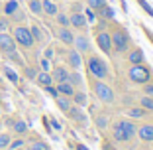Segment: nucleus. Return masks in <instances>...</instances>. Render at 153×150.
I'll return each mask as SVG.
<instances>
[{
	"mask_svg": "<svg viewBox=\"0 0 153 150\" xmlns=\"http://www.w3.org/2000/svg\"><path fill=\"white\" fill-rule=\"evenodd\" d=\"M12 38L20 47H24V50H30V47H33V44H36L33 38H32L30 28H26V26H16L14 32H12Z\"/></svg>",
	"mask_w": 153,
	"mask_h": 150,
	"instance_id": "f257e3e1",
	"label": "nucleus"
},
{
	"mask_svg": "<svg viewBox=\"0 0 153 150\" xmlns=\"http://www.w3.org/2000/svg\"><path fill=\"white\" fill-rule=\"evenodd\" d=\"M149 77H151V71L149 67H145L143 63H131L130 69V79L135 83H147Z\"/></svg>",
	"mask_w": 153,
	"mask_h": 150,
	"instance_id": "f03ea898",
	"label": "nucleus"
},
{
	"mask_svg": "<svg viewBox=\"0 0 153 150\" xmlns=\"http://www.w3.org/2000/svg\"><path fill=\"white\" fill-rule=\"evenodd\" d=\"M94 93H96V97H98L100 101H104V103H112V101H114V91L106 85V83H102V81L94 83Z\"/></svg>",
	"mask_w": 153,
	"mask_h": 150,
	"instance_id": "7ed1b4c3",
	"label": "nucleus"
},
{
	"mask_svg": "<svg viewBox=\"0 0 153 150\" xmlns=\"http://www.w3.org/2000/svg\"><path fill=\"white\" fill-rule=\"evenodd\" d=\"M88 71L92 73L96 79H104V77H106V73H108V71H106V65H104L98 57H90L88 59Z\"/></svg>",
	"mask_w": 153,
	"mask_h": 150,
	"instance_id": "20e7f679",
	"label": "nucleus"
},
{
	"mask_svg": "<svg viewBox=\"0 0 153 150\" xmlns=\"http://www.w3.org/2000/svg\"><path fill=\"white\" fill-rule=\"evenodd\" d=\"M112 47L116 51H126L128 50V46H130V40H128V34L126 32H116V34H112Z\"/></svg>",
	"mask_w": 153,
	"mask_h": 150,
	"instance_id": "39448f33",
	"label": "nucleus"
},
{
	"mask_svg": "<svg viewBox=\"0 0 153 150\" xmlns=\"http://www.w3.org/2000/svg\"><path fill=\"white\" fill-rule=\"evenodd\" d=\"M12 50H16V41H14V38H12V34H8V32H0V51H12Z\"/></svg>",
	"mask_w": 153,
	"mask_h": 150,
	"instance_id": "423d86ee",
	"label": "nucleus"
},
{
	"mask_svg": "<svg viewBox=\"0 0 153 150\" xmlns=\"http://www.w3.org/2000/svg\"><path fill=\"white\" fill-rule=\"evenodd\" d=\"M96 44H98V47L104 51V54H108V51L112 50V38H110V34H106V32H100L98 36H96Z\"/></svg>",
	"mask_w": 153,
	"mask_h": 150,
	"instance_id": "0eeeda50",
	"label": "nucleus"
},
{
	"mask_svg": "<svg viewBox=\"0 0 153 150\" xmlns=\"http://www.w3.org/2000/svg\"><path fill=\"white\" fill-rule=\"evenodd\" d=\"M69 20H71V26L73 28H81V30L86 26V22H88V20H86V16L82 12H71Z\"/></svg>",
	"mask_w": 153,
	"mask_h": 150,
	"instance_id": "6e6552de",
	"label": "nucleus"
},
{
	"mask_svg": "<svg viewBox=\"0 0 153 150\" xmlns=\"http://www.w3.org/2000/svg\"><path fill=\"white\" fill-rule=\"evenodd\" d=\"M57 38L63 41V44H67V46H71L73 41H75V36H73L71 28H63V26H59V30H57Z\"/></svg>",
	"mask_w": 153,
	"mask_h": 150,
	"instance_id": "1a4fd4ad",
	"label": "nucleus"
},
{
	"mask_svg": "<svg viewBox=\"0 0 153 150\" xmlns=\"http://www.w3.org/2000/svg\"><path fill=\"white\" fill-rule=\"evenodd\" d=\"M135 134L145 142H153V124H143L141 128H137Z\"/></svg>",
	"mask_w": 153,
	"mask_h": 150,
	"instance_id": "9d476101",
	"label": "nucleus"
},
{
	"mask_svg": "<svg viewBox=\"0 0 153 150\" xmlns=\"http://www.w3.org/2000/svg\"><path fill=\"white\" fill-rule=\"evenodd\" d=\"M41 10H43V14H47V16H55V14L59 12V6L55 0H41Z\"/></svg>",
	"mask_w": 153,
	"mask_h": 150,
	"instance_id": "9b49d317",
	"label": "nucleus"
},
{
	"mask_svg": "<svg viewBox=\"0 0 153 150\" xmlns=\"http://www.w3.org/2000/svg\"><path fill=\"white\" fill-rule=\"evenodd\" d=\"M51 77H53V81H57V83L67 81V79H69V69H65V67H55L53 71H51Z\"/></svg>",
	"mask_w": 153,
	"mask_h": 150,
	"instance_id": "f8f14e48",
	"label": "nucleus"
},
{
	"mask_svg": "<svg viewBox=\"0 0 153 150\" xmlns=\"http://www.w3.org/2000/svg\"><path fill=\"white\" fill-rule=\"evenodd\" d=\"M76 46V51H88L90 50V44H88V38L86 36H75V41H73Z\"/></svg>",
	"mask_w": 153,
	"mask_h": 150,
	"instance_id": "ddd939ff",
	"label": "nucleus"
},
{
	"mask_svg": "<svg viewBox=\"0 0 153 150\" xmlns=\"http://www.w3.org/2000/svg\"><path fill=\"white\" fill-rule=\"evenodd\" d=\"M67 61H69V65H71L73 69H79V67H81V63H82V59H81V51L73 50L71 54L67 55Z\"/></svg>",
	"mask_w": 153,
	"mask_h": 150,
	"instance_id": "4468645a",
	"label": "nucleus"
},
{
	"mask_svg": "<svg viewBox=\"0 0 153 150\" xmlns=\"http://www.w3.org/2000/svg\"><path fill=\"white\" fill-rule=\"evenodd\" d=\"M112 136L116 138L118 142H126V140H130V138H128V134L126 132H124V128H122V124H120V121H118V123H114V128H112Z\"/></svg>",
	"mask_w": 153,
	"mask_h": 150,
	"instance_id": "2eb2a0df",
	"label": "nucleus"
},
{
	"mask_svg": "<svg viewBox=\"0 0 153 150\" xmlns=\"http://www.w3.org/2000/svg\"><path fill=\"white\" fill-rule=\"evenodd\" d=\"M57 91H59V95L73 97V93H75V87H73L69 81H61V83H57Z\"/></svg>",
	"mask_w": 153,
	"mask_h": 150,
	"instance_id": "dca6fc26",
	"label": "nucleus"
},
{
	"mask_svg": "<svg viewBox=\"0 0 153 150\" xmlns=\"http://www.w3.org/2000/svg\"><path fill=\"white\" fill-rule=\"evenodd\" d=\"M18 8H20L18 0H6V4L2 6V12H4V16H8V18H10V16H12Z\"/></svg>",
	"mask_w": 153,
	"mask_h": 150,
	"instance_id": "f3484780",
	"label": "nucleus"
},
{
	"mask_svg": "<svg viewBox=\"0 0 153 150\" xmlns=\"http://www.w3.org/2000/svg\"><path fill=\"white\" fill-rule=\"evenodd\" d=\"M36 81L39 83L41 87H47V85H51V83H53V77H51L49 71H39L36 75Z\"/></svg>",
	"mask_w": 153,
	"mask_h": 150,
	"instance_id": "a211bd4d",
	"label": "nucleus"
},
{
	"mask_svg": "<svg viewBox=\"0 0 153 150\" xmlns=\"http://www.w3.org/2000/svg\"><path fill=\"white\" fill-rule=\"evenodd\" d=\"M120 124H122V128H124V132L128 134V138H131L135 132H137L135 124H134V123H130V121H120Z\"/></svg>",
	"mask_w": 153,
	"mask_h": 150,
	"instance_id": "6ab92c4d",
	"label": "nucleus"
},
{
	"mask_svg": "<svg viewBox=\"0 0 153 150\" xmlns=\"http://www.w3.org/2000/svg\"><path fill=\"white\" fill-rule=\"evenodd\" d=\"M69 115H71V118L73 121H79V123H82V121H85V115H82V111L79 109V107H69V111H67Z\"/></svg>",
	"mask_w": 153,
	"mask_h": 150,
	"instance_id": "aec40b11",
	"label": "nucleus"
},
{
	"mask_svg": "<svg viewBox=\"0 0 153 150\" xmlns=\"http://www.w3.org/2000/svg\"><path fill=\"white\" fill-rule=\"evenodd\" d=\"M55 101H57V107H59L61 111H65V113H67V111H69V107H71V97L59 95V97H57Z\"/></svg>",
	"mask_w": 153,
	"mask_h": 150,
	"instance_id": "412c9836",
	"label": "nucleus"
},
{
	"mask_svg": "<svg viewBox=\"0 0 153 150\" xmlns=\"http://www.w3.org/2000/svg\"><path fill=\"white\" fill-rule=\"evenodd\" d=\"M27 8L32 14H43L41 10V0H27Z\"/></svg>",
	"mask_w": 153,
	"mask_h": 150,
	"instance_id": "4be33fe9",
	"label": "nucleus"
},
{
	"mask_svg": "<svg viewBox=\"0 0 153 150\" xmlns=\"http://www.w3.org/2000/svg\"><path fill=\"white\" fill-rule=\"evenodd\" d=\"M55 20H57V24H59V26H63V28H69V26H71V20H69V16H67V14L57 12V14H55Z\"/></svg>",
	"mask_w": 153,
	"mask_h": 150,
	"instance_id": "5701e85b",
	"label": "nucleus"
},
{
	"mask_svg": "<svg viewBox=\"0 0 153 150\" xmlns=\"http://www.w3.org/2000/svg\"><path fill=\"white\" fill-rule=\"evenodd\" d=\"M71 99L75 101L76 107H82V105H86V95H85V93H73Z\"/></svg>",
	"mask_w": 153,
	"mask_h": 150,
	"instance_id": "b1692460",
	"label": "nucleus"
},
{
	"mask_svg": "<svg viewBox=\"0 0 153 150\" xmlns=\"http://www.w3.org/2000/svg\"><path fill=\"white\" fill-rule=\"evenodd\" d=\"M104 4H106V0H86V6L90 10H100Z\"/></svg>",
	"mask_w": 153,
	"mask_h": 150,
	"instance_id": "393cba45",
	"label": "nucleus"
},
{
	"mask_svg": "<svg viewBox=\"0 0 153 150\" xmlns=\"http://www.w3.org/2000/svg\"><path fill=\"white\" fill-rule=\"evenodd\" d=\"M30 32H32L33 41H41V40H43V32L39 30V26H32V28H30Z\"/></svg>",
	"mask_w": 153,
	"mask_h": 150,
	"instance_id": "a878e982",
	"label": "nucleus"
},
{
	"mask_svg": "<svg viewBox=\"0 0 153 150\" xmlns=\"http://www.w3.org/2000/svg\"><path fill=\"white\" fill-rule=\"evenodd\" d=\"M130 61L131 63H141L143 61V54H141V50H135L130 54Z\"/></svg>",
	"mask_w": 153,
	"mask_h": 150,
	"instance_id": "bb28decb",
	"label": "nucleus"
},
{
	"mask_svg": "<svg viewBox=\"0 0 153 150\" xmlns=\"http://www.w3.org/2000/svg\"><path fill=\"white\" fill-rule=\"evenodd\" d=\"M67 81L71 83L73 87H75V85H81V83H82V77H81L76 71H73V73H69V79H67Z\"/></svg>",
	"mask_w": 153,
	"mask_h": 150,
	"instance_id": "cd10ccee",
	"label": "nucleus"
},
{
	"mask_svg": "<svg viewBox=\"0 0 153 150\" xmlns=\"http://www.w3.org/2000/svg\"><path fill=\"white\" fill-rule=\"evenodd\" d=\"M140 103H141V107H143L145 111H153V97H147V95H145Z\"/></svg>",
	"mask_w": 153,
	"mask_h": 150,
	"instance_id": "c85d7f7f",
	"label": "nucleus"
},
{
	"mask_svg": "<svg viewBox=\"0 0 153 150\" xmlns=\"http://www.w3.org/2000/svg\"><path fill=\"white\" fill-rule=\"evenodd\" d=\"M100 12H102V18H106V20H112L114 18V10L110 8V6H106V4L100 8Z\"/></svg>",
	"mask_w": 153,
	"mask_h": 150,
	"instance_id": "c756f323",
	"label": "nucleus"
},
{
	"mask_svg": "<svg viewBox=\"0 0 153 150\" xmlns=\"http://www.w3.org/2000/svg\"><path fill=\"white\" fill-rule=\"evenodd\" d=\"M14 130L18 132V134H24V132L27 130V127H26L24 121H16V123H14Z\"/></svg>",
	"mask_w": 153,
	"mask_h": 150,
	"instance_id": "7c9ffc66",
	"label": "nucleus"
},
{
	"mask_svg": "<svg viewBox=\"0 0 153 150\" xmlns=\"http://www.w3.org/2000/svg\"><path fill=\"white\" fill-rule=\"evenodd\" d=\"M10 140H12V138H10V134L2 132V134H0V148H2V150H4V148H8Z\"/></svg>",
	"mask_w": 153,
	"mask_h": 150,
	"instance_id": "2f4dec72",
	"label": "nucleus"
},
{
	"mask_svg": "<svg viewBox=\"0 0 153 150\" xmlns=\"http://www.w3.org/2000/svg\"><path fill=\"white\" fill-rule=\"evenodd\" d=\"M22 146H24V138H16V140H10L8 150H18V148H22Z\"/></svg>",
	"mask_w": 153,
	"mask_h": 150,
	"instance_id": "473e14b6",
	"label": "nucleus"
},
{
	"mask_svg": "<svg viewBox=\"0 0 153 150\" xmlns=\"http://www.w3.org/2000/svg\"><path fill=\"white\" fill-rule=\"evenodd\" d=\"M130 117H134V118L145 117V109H143V107H141V109H131V111H130Z\"/></svg>",
	"mask_w": 153,
	"mask_h": 150,
	"instance_id": "72a5a7b5",
	"label": "nucleus"
},
{
	"mask_svg": "<svg viewBox=\"0 0 153 150\" xmlns=\"http://www.w3.org/2000/svg\"><path fill=\"white\" fill-rule=\"evenodd\" d=\"M30 150H49V146L45 144V142L37 140V142H33V144H32V148H30Z\"/></svg>",
	"mask_w": 153,
	"mask_h": 150,
	"instance_id": "f704fd0d",
	"label": "nucleus"
},
{
	"mask_svg": "<svg viewBox=\"0 0 153 150\" xmlns=\"http://www.w3.org/2000/svg\"><path fill=\"white\" fill-rule=\"evenodd\" d=\"M137 2H140V6H141V8H143L145 12L149 14V16H151V18H153V8H151V6H149L147 2H145V0H137Z\"/></svg>",
	"mask_w": 153,
	"mask_h": 150,
	"instance_id": "c9c22d12",
	"label": "nucleus"
},
{
	"mask_svg": "<svg viewBox=\"0 0 153 150\" xmlns=\"http://www.w3.org/2000/svg\"><path fill=\"white\" fill-rule=\"evenodd\" d=\"M10 18H12L14 22H16V20H18V22H22V20H24V12H22V10L18 8V10H16V12L12 14V16H10Z\"/></svg>",
	"mask_w": 153,
	"mask_h": 150,
	"instance_id": "e433bc0d",
	"label": "nucleus"
},
{
	"mask_svg": "<svg viewBox=\"0 0 153 150\" xmlns=\"http://www.w3.org/2000/svg\"><path fill=\"white\" fill-rule=\"evenodd\" d=\"M8 28H10V22L6 18H0V32H8Z\"/></svg>",
	"mask_w": 153,
	"mask_h": 150,
	"instance_id": "4c0bfd02",
	"label": "nucleus"
},
{
	"mask_svg": "<svg viewBox=\"0 0 153 150\" xmlns=\"http://www.w3.org/2000/svg\"><path fill=\"white\" fill-rule=\"evenodd\" d=\"M45 91L49 93V95H53L55 99L59 97V91H57V87H53V85H47V87H45Z\"/></svg>",
	"mask_w": 153,
	"mask_h": 150,
	"instance_id": "58836bf2",
	"label": "nucleus"
},
{
	"mask_svg": "<svg viewBox=\"0 0 153 150\" xmlns=\"http://www.w3.org/2000/svg\"><path fill=\"white\" fill-rule=\"evenodd\" d=\"M4 71H6V75H8V79H10V81H14V83L18 81V75H16V73H14L12 69H8V67H6Z\"/></svg>",
	"mask_w": 153,
	"mask_h": 150,
	"instance_id": "ea45409f",
	"label": "nucleus"
},
{
	"mask_svg": "<svg viewBox=\"0 0 153 150\" xmlns=\"http://www.w3.org/2000/svg\"><path fill=\"white\" fill-rule=\"evenodd\" d=\"M85 16H86V20H94V10H90V8H86V12H85Z\"/></svg>",
	"mask_w": 153,
	"mask_h": 150,
	"instance_id": "a19ab883",
	"label": "nucleus"
},
{
	"mask_svg": "<svg viewBox=\"0 0 153 150\" xmlns=\"http://www.w3.org/2000/svg\"><path fill=\"white\" fill-rule=\"evenodd\" d=\"M41 69H43V71H49V59L47 57L41 59Z\"/></svg>",
	"mask_w": 153,
	"mask_h": 150,
	"instance_id": "79ce46f5",
	"label": "nucleus"
},
{
	"mask_svg": "<svg viewBox=\"0 0 153 150\" xmlns=\"http://www.w3.org/2000/svg\"><path fill=\"white\" fill-rule=\"evenodd\" d=\"M96 124H98L100 128H104V127H106V124H108V121H106V118H104V117H100L98 121H96Z\"/></svg>",
	"mask_w": 153,
	"mask_h": 150,
	"instance_id": "37998d69",
	"label": "nucleus"
},
{
	"mask_svg": "<svg viewBox=\"0 0 153 150\" xmlns=\"http://www.w3.org/2000/svg\"><path fill=\"white\" fill-rule=\"evenodd\" d=\"M145 95L153 97V83H151V85H145Z\"/></svg>",
	"mask_w": 153,
	"mask_h": 150,
	"instance_id": "c03bdc74",
	"label": "nucleus"
},
{
	"mask_svg": "<svg viewBox=\"0 0 153 150\" xmlns=\"http://www.w3.org/2000/svg\"><path fill=\"white\" fill-rule=\"evenodd\" d=\"M81 10H82V6L79 4V2H75V4L71 6V12H81Z\"/></svg>",
	"mask_w": 153,
	"mask_h": 150,
	"instance_id": "a18cd8bd",
	"label": "nucleus"
},
{
	"mask_svg": "<svg viewBox=\"0 0 153 150\" xmlns=\"http://www.w3.org/2000/svg\"><path fill=\"white\" fill-rule=\"evenodd\" d=\"M26 73H27V77H36V75H37V73L33 71V67H27V69H26Z\"/></svg>",
	"mask_w": 153,
	"mask_h": 150,
	"instance_id": "49530a36",
	"label": "nucleus"
},
{
	"mask_svg": "<svg viewBox=\"0 0 153 150\" xmlns=\"http://www.w3.org/2000/svg\"><path fill=\"white\" fill-rule=\"evenodd\" d=\"M45 57H47V59H51V57H53V50H51V47H49L47 51H45Z\"/></svg>",
	"mask_w": 153,
	"mask_h": 150,
	"instance_id": "de8ad7c7",
	"label": "nucleus"
},
{
	"mask_svg": "<svg viewBox=\"0 0 153 150\" xmlns=\"http://www.w3.org/2000/svg\"><path fill=\"white\" fill-rule=\"evenodd\" d=\"M143 32H145V34H147V38H149V40H151V44H153V34H151V32H149L147 28H143Z\"/></svg>",
	"mask_w": 153,
	"mask_h": 150,
	"instance_id": "09e8293b",
	"label": "nucleus"
},
{
	"mask_svg": "<svg viewBox=\"0 0 153 150\" xmlns=\"http://www.w3.org/2000/svg\"><path fill=\"white\" fill-rule=\"evenodd\" d=\"M76 148H79V150H88V148H86L85 144H79V146H76Z\"/></svg>",
	"mask_w": 153,
	"mask_h": 150,
	"instance_id": "8fccbe9b",
	"label": "nucleus"
},
{
	"mask_svg": "<svg viewBox=\"0 0 153 150\" xmlns=\"http://www.w3.org/2000/svg\"><path fill=\"white\" fill-rule=\"evenodd\" d=\"M114 150H120V148H114Z\"/></svg>",
	"mask_w": 153,
	"mask_h": 150,
	"instance_id": "3c124183",
	"label": "nucleus"
},
{
	"mask_svg": "<svg viewBox=\"0 0 153 150\" xmlns=\"http://www.w3.org/2000/svg\"><path fill=\"white\" fill-rule=\"evenodd\" d=\"M55 2H57V0H55Z\"/></svg>",
	"mask_w": 153,
	"mask_h": 150,
	"instance_id": "603ef678",
	"label": "nucleus"
},
{
	"mask_svg": "<svg viewBox=\"0 0 153 150\" xmlns=\"http://www.w3.org/2000/svg\"><path fill=\"white\" fill-rule=\"evenodd\" d=\"M0 150H2V148H0Z\"/></svg>",
	"mask_w": 153,
	"mask_h": 150,
	"instance_id": "864d4df0",
	"label": "nucleus"
}]
</instances>
